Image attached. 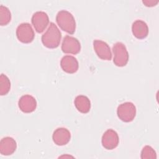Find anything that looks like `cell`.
Listing matches in <instances>:
<instances>
[{"instance_id":"6da1fadb","label":"cell","mask_w":159,"mask_h":159,"mask_svg":"<svg viewBox=\"0 0 159 159\" xmlns=\"http://www.w3.org/2000/svg\"><path fill=\"white\" fill-rule=\"evenodd\" d=\"M61 39V34L60 30L53 22H50L41 39L42 43L47 48H55L59 46Z\"/></svg>"},{"instance_id":"7a4b0ae2","label":"cell","mask_w":159,"mask_h":159,"mask_svg":"<svg viewBox=\"0 0 159 159\" xmlns=\"http://www.w3.org/2000/svg\"><path fill=\"white\" fill-rule=\"evenodd\" d=\"M56 21L61 30L73 34L76 29V22L71 13L66 10L60 11L56 16Z\"/></svg>"},{"instance_id":"3957f363","label":"cell","mask_w":159,"mask_h":159,"mask_svg":"<svg viewBox=\"0 0 159 159\" xmlns=\"http://www.w3.org/2000/svg\"><path fill=\"white\" fill-rule=\"evenodd\" d=\"M112 51L114 65L119 67L125 66L129 61V53L125 45L122 42H117L114 45Z\"/></svg>"},{"instance_id":"277c9868","label":"cell","mask_w":159,"mask_h":159,"mask_svg":"<svg viewBox=\"0 0 159 159\" xmlns=\"http://www.w3.org/2000/svg\"><path fill=\"white\" fill-rule=\"evenodd\" d=\"M117 116L122 121L129 122L132 121L136 116L135 106L131 102L120 104L117 109Z\"/></svg>"},{"instance_id":"5b68a950","label":"cell","mask_w":159,"mask_h":159,"mask_svg":"<svg viewBox=\"0 0 159 159\" xmlns=\"http://www.w3.org/2000/svg\"><path fill=\"white\" fill-rule=\"evenodd\" d=\"M16 36L22 43H29L34 39L35 34L30 24L24 22L19 25L17 27Z\"/></svg>"},{"instance_id":"8992f818","label":"cell","mask_w":159,"mask_h":159,"mask_svg":"<svg viewBox=\"0 0 159 159\" xmlns=\"http://www.w3.org/2000/svg\"><path fill=\"white\" fill-rule=\"evenodd\" d=\"M61 50L65 53L76 55L81 50L80 42L74 37L66 35L62 42Z\"/></svg>"},{"instance_id":"52a82bcc","label":"cell","mask_w":159,"mask_h":159,"mask_svg":"<svg viewBox=\"0 0 159 159\" xmlns=\"http://www.w3.org/2000/svg\"><path fill=\"white\" fill-rule=\"evenodd\" d=\"M31 21L35 30L38 33H42L48 25L49 18L46 12L37 11L33 14Z\"/></svg>"},{"instance_id":"ba28073f","label":"cell","mask_w":159,"mask_h":159,"mask_svg":"<svg viewBox=\"0 0 159 159\" xmlns=\"http://www.w3.org/2000/svg\"><path fill=\"white\" fill-rule=\"evenodd\" d=\"M119 142L118 134L113 129H107L102 136V145L107 150H112L116 148L119 144Z\"/></svg>"},{"instance_id":"9c48e42d","label":"cell","mask_w":159,"mask_h":159,"mask_svg":"<svg viewBox=\"0 0 159 159\" xmlns=\"http://www.w3.org/2000/svg\"><path fill=\"white\" fill-rule=\"evenodd\" d=\"M93 47L98 57L104 60H111L112 53L108 44L101 40H94L93 41Z\"/></svg>"},{"instance_id":"30bf717a","label":"cell","mask_w":159,"mask_h":159,"mask_svg":"<svg viewBox=\"0 0 159 159\" xmlns=\"http://www.w3.org/2000/svg\"><path fill=\"white\" fill-rule=\"evenodd\" d=\"M18 105L22 112L24 113H30L35 110L37 107V101L32 96L25 94L19 99Z\"/></svg>"},{"instance_id":"8fae6325","label":"cell","mask_w":159,"mask_h":159,"mask_svg":"<svg viewBox=\"0 0 159 159\" xmlns=\"http://www.w3.org/2000/svg\"><path fill=\"white\" fill-rule=\"evenodd\" d=\"M52 139L53 142L59 146L66 145L70 140V132L66 128L60 127L55 129L53 133Z\"/></svg>"},{"instance_id":"7c38bea8","label":"cell","mask_w":159,"mask_h":159,"mask_svg":"<svg viewBox=\"0 0 159 159\" xmlns=\"http://www.w3.org/2000/svg\"><path fill=\"white\" fill-rule=\"evenodd\" d=\"M60 66L65 72L72 74L78 71L79 64L78 60L74 57L65 55L60 61Z\"/></svg>"},{"instance_id":"4fadbf2b","label":"cell","mask_w":159,"mask_h":159,"mask_svg":"<svg viewBox=\"0 0 159 159\" xmlns=\"http://www.w3.org/2000/svg\"><path fill=\"white\" fill-rule=\"evenodd\" d=\"M17 143L16 140L11 137L2 138L0 142V153L2 155H11L16 151Z\"/></svg>"},{"instance_id":"5bb4252c","label":"cell","mask_w":159,"mask_h":159,"mask_svg":"<svg viewBox=\"0 0 159 159\" xmlns=\"http://www.w3.org/2000/svg\"><path fill=\"white\" fill-rule=\"evenodd\" d=\"M133 35L139 39L146 38L148 34V27L146 22L142 20L134 21L132 25Z\"/></svg>"},{"instance_id":"9a60e30c","label":"cell","mask_w":159,"mask_h":159,"mask_svg":"<svg viewBox=\"0 0 159 159\" xmlns=\"http://www.w3.org/2000/svg\"><path fill=\"white\" fill-rule=\"evenodd\" d=\"M74 104L76 109L83 114H86L90 111L91 102L89 98L86 96H77L75 99Z\"/></svg>"},{"instance_id":"2e32d148","label":"cell","mask_w":159,"mask_h":159,"mask_svg":"<svg viewBox=\"0 0 159 159\" xmlns=\"http://www.w3.org/2000/svg\"><path fill=\"white\" fill-rule=\"evenodd\" d=\"M11 19V14L9 9L3 6H0V25L1 26L7 25Z\"/></svg>"},{"instance_id":"e0dca14e","label":"cell","mask_w":159,"mask_h":159,"mask_svg":"<svg viewBox=\"0 0 159 159\" xmlns=\"http://www.w3.org/2000/svg\"><path fill=\"white\" fill-rule=\"evenodd\" d=\"M11 88V82L9 78L4 74L2 73L0 76V95L4 96L7 94Z\"/></svg>"},{"instance_id":"ac0fdd59","label":"cell","mask_w":159,"mask_h":159,"mask_svg":"<svg viewBox=\"0 0 159 159\" xmlns=\"http://www.w3.org/2000/svg\"><path fill=\"white\" fill-rule=\"evenodd\" d=\"M141 158L143 159H155L157 154L154 149L149 145L145 146L141 152Z\"/></svg>"},{"instance_id":"d6986e66","label":"cell","mask_w":159,"mask_h":159,"mask_svg":"<svg viewBox=\"0 0 159 159\" xmlns=\"http://www.w3.org/2000/svg\"><path fill=\"white\" fill-rule=\"evenodd\" d=\"M143 3L145 4L146 6L148 7H152L153 6H155L158 1H143Z\"/></svg>"}]
</instances>
